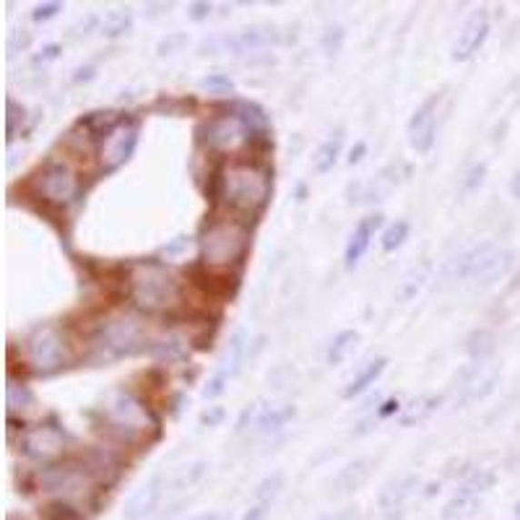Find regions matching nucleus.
Masks as SVG:
<instances>
[{
    "mask_svg": "<svg viewBox=\"0 0 520 520\" xmlns=\"http://www.w3.org/2000/svg\"><path fill=\"white\" fill-rule=\"evenodd\" d=\"M205 89H216V92H232V81L226 78V75H208L204 81Z\"/></svg>",
    "mask_w": 520,
    "mask_h": 520,
    "instance_id": "nucleus-36",
    "label": "nucleus"
},
{
    "mask_svg": "<svg viewBox=\"0 0 520 520\" xmlns=\"http://www.w3.org/2000/svg\"><path fill=\"white\" fill-rule=\"evenodd\" d=\"M401 183V175H398V167L395 165H390V167L380 169L375 177H372L367 185H362V201H385L390 195V190Z\"/></svg>",
    "mask_w": 520,
    "mask_h": 520,
    "instance_id": "nucleus-16",
    "label": "nucleus"
},
{
    "mask_svg": "<svg viewBox=\"0 0 520 520\" xmlns=\"http://www.w3.org/2000/svg\"><path fill=\"white\" fill-rule=\"evenodd\" d=\"M159 495H162V489H159V479H151V482L144 484L141 489H135V492L130 495V500L125 502V510H123L125 520L146 518L151 510L156 507Z\"/></svg>",
    "mask_w": 520,
    "mask_h": 520,
    "instance_id": "nucleus-15",
    "label": "nucleus"
},
{
    "mask_svg": "<svg viewBox=\"0 0 520 520\" xmlns=\"http://www.w3.org/2000/svg\"><path fill=\"white\" fill-rule=\"evenodd\" d=\"M341 149H344V133L335 130L331 138H325V141L320 144V149H317L315 156H313L315 172H320V175L331 172V169L335 167V162H338V156H341Z\"/></svg>",
    "mask_w": 520,
    "mask_h": 520,
    "instance_id": "nucleus-19",
    "label": "nucleus"
},
{
    "mask_svg": "<svg viewBox=\"0 0 520 520\" xmlns=\"http://www.w3.org/2000/svg\"><path fill=\"white\" fill-rule=\"evenodd\" d=\"M263 406H265L263 401H253V404H247V406L242 409L237 425H235V432H237V435L258 432V422H260V414H263Z\"/></svg>",
    "mask_w": 520,
    "mask_h": 520,
    "instance_id": "nucleus-29",
    "label": "nucleus"
},
{
    "mask_svg": "<svg viewBox=\"0 0 520 520\" xmlns=\"http://www.w3.org/2000/svg\"><path fill=\"white\" fill-rule=\"evenodd\" d=\"M281 489H284V474H271V476H265V479L258 484V489H255V502L271 507V502L279 497Z\"/></svg>",
    "mask_w": 520,
    "mask_h": 520,
    "instance_id": "nucleus-27",
    "label": "nucleus"
},
{
    "mask_svg": "<svg viewBox=\"0 0 520 520\" xmlns=\"http://www.w3.org/2000/svg\"><path fill=\"white\" fill-rule=\"evenodd\" d=\"M416 486H419V476H404V479L390 482L388 486L380 492V507H383V510H395V507H401V505L416 492Z\"/></svg>",
    "mask_w": 520,
    "mask_h": 520,
    "instance_id": "nucleus-17",
    "label": "nucleus"
},
{
    "mask_svg": "<svg viewBox=\"0 0 520 520\" xmlns=\"http://www.w3.org/2000/svg\"><path fill=\"white\" fill-rule=\"evenodd\" d=\"M135 146H138V125L130 123V120H123L102 141V156H99L102 167L107 169V172L120 169L125 162H130V156L135 154Z\"/></svg>",
    "mask_w": 520,
    "mask_h": 520,
    "instance_id": "nucleus-8",
    "label": "nucleus"
},
{
    "mask_svg": "<svg viewBox=\"0 0 520 520\" xmlns=\"http://www.w3.org/2000/svg\"><path fill=\"white\" fill-rule=\"evenodd\" d=\"M204 474H205V464L204 461H195V464H190L177 471V476L172 479V486H175V489H187V486H193V484L198 482Z\"/></svg>",
    "mask_w": 520,
    "mask_h": 520,
    "instance_id": "nucleus-30",
    "label": "nucleus"
},
{
    "mask_svg": "<svg viewBox=\"0 0 520 520\" xmlns=\"http://www.w3.org/2000/svg\"><path fill=\"white\" fill-rule=\"evenodd\" d=\"M229 380H224V377H219V375H214L211 380H208V385H205L204 395L205 398H216V395H222L224 393V385H226Z\"/></svg>",
    "mask_w": 520,
    "mask_h": 520,
    "instance_id": "nucleus-37",
    "label": "nucleus"
},
{
    "mask_svg": "<svg viewBox=\"0 0 520 520\" xmlns=\"http://www.w3.org/2000/svg\"><path fill=\"white\" fill-rule=\"evenodd\" d=\"M323 520H365L359 510H341V513H334V515H325Z\"/></svg>",
    "mask_w": 520,
    "mask_h": 520,
    "instance_id": "nucleus-42",
    "label": "nucleus"
},
{
    "mask_svg": "<svg viewBox=\"0 0 520 520\" xmlns=\"http://www.w3.org/2000/svg\"><path fill=\"white\" fill-rule=\"evenodd\" d=\"M190 520H226L222 513H201V515H195V518Z\"/></svg>",
    "mask_w": 520,
    "mask_h": 520,
    "instance_id": "nucleus-46",
    "label": "nucleus"
},
{
    "mask_svg": "<svg viewBox=\"0 0 520 520\" xmlns=\"http://www.w3.org/2000/svg\"><path fill=\"white\" fill-rule=\"evenodd\" d=\"M78 175L65 162H53L39 172L37 193L50 205H71L78 198Z\"/></svg>",
    "mask_w": 520,
    "mask_h": 520,
    "instance_id": "nucleus-5",
    "label": "nucleus"
},
{
    "mask_svg": "<svg viewBox=\"0 0 520 520\" xmlns=\"http://www.w3.org/2000/svg\"><path fill=\"white\" fill-rule=\"evenodd\" d=\"M365 154H367V144H356L352 149V154H349V165H359Z\"/></svg>",
    "mask_w": 520,
    "mask_h": 520,
    "instance_id": "nucleus-43",
    "label": "nucleus"
},
{
    "mask_svg": "<svg viewBox=\"0 0 520 520\" xmlns=\"http://www.w3.org/2000/svg\"><path fill=\"white\" fill-rule=\"evenodd\" d=\"M297 416V406L295 404H281V406H263L260 414L258 432L260 435H271V432H279L284 429L292 419Z\"/></svg>",
    "mask_w": 520,
    "mask_h": 520,
    "instance_id": "nucleus-18",
    "label": "nucleus"
},
{
    "mask_svg": "<svg viewBox=\"0 0 520 520\" xmlns=\"http://www.w3.org/2000/svg\"><path fill=\"white\" fill-rule=\"evenodd\" d=\"M5 404L11 414H19L35 406V393L29 390V385H24L19 380L8 377V385H5Z\"/></svg>",
    "mask_w": 520,
    "mask_h": 520,
    "instance_id": "nucleus-23",
    "label": "nucleus"
},
{
    "mask_svg": "<svg viewBox=\"0 0 520 520\" xmlns=\"http://www.w3.org/2000/svg\"><path fill=\"white\" fill-rule=\"evenodd\" d=\"M437 105H440V94H432L425 99L409 120V144L416 154H429L437 138Z\"/></svg>",
    "mask_w": 520,
    "mask_h": 520,
    "instance_id": "nucleus-10",
    "label": "nucleus"
},
{
    "mask_svg": "<svg viewBox=\"0 0 520 520\" xmlns=\"http://www.w3.org/2000/svg\"><path fill=\"white\" fill-rule=\"evenodd\" d=\"M198 133H201V141H204L208 149L224 151V154L242 149V146L250 141V135H253L250 125H247L242 117H237V115L214 117V120H208L205 125H201Z\"/></svg>",
    "mask_w": 520,
    "mask_h": 520,
    "instance_id": "nucleus-6",
    "label": "nucleus"
},
{
    "mask_svg": "<svg viewBox=\"0 0 520 520\" xmlns=\"http://www.w3.org/2000/svg\"><path fill=\"white\" fill-rule=\"evenodd\" d=\"M380 224H383V216L375 214V216H365L362 222L354 226L349 242H346V253H344V260H346L349 268H354L359 260L365 258V253L370 250V242L375 237V232L380 229Z\"/></svg>",
    "mask_w": 520,
    "mask_h": 520,
    "instance_id": "nucleus-13",
    "label": "nucleus"
},
{
    "mask_svg": "<svg viewBox=\"0 0 520 520\" xmlns=\"http://www.w3.org/2000/svg\"><path fill=\"white\" fill-rule=\"evenodd\" d=\"M513 520H520V500L515 502V507H513Z\"/></svg>",
    "mask_w": 520,
    "mask_h": 520,
    "instance_id": "nucleus-48",
    "label": "nucleus"
},
{
    "mask_svg": "<svg viewBox=\"0 0 520 520\" xmlns=\"http://www.w3.org/2000/svg\"><path fill=\"white\" fill-rule=\"evenodd\" d=\"M242 354H245V331H237V334L229 338V346H226V354H224V359L219 362V377L224 380H229L232 375H237L240 370V362H242Z\"/></svg>",
    "mask_w": 520,
    "mask_h": 520,
    "instance_id": "nucleus-22",
    "label": "nucleus"
},
{
    "mask_svg": "<svg viewBox=\"0 0 520 520\" xmlns=\"http://www.w3.org/2000/svg\"><path fill=\"white\" fill-rule=\"evenodd\" d=\"M484 175H486V167L479 165V167H474L468 172V183H465V190H476V187L484 183Z\"/></svg>",
    "mask_w": 520,
    "mask_h": 520,
    "instance_id": "nucleus-39",
    "label": "nucleus"
},
{
    "mask_svg": "<svg viewBox=\"0 0 520 520\" xmlns=\"http://www.w3.org/2000/svg\"><path fill=\"white\" fill-rule=\"evenodd\" d=\"M112 416L120 427L125 429H144L149 425V414H146V406L141 401H135L130 393L120 390L112 401Z\"/></svg>",
    "mask_w": 520,
    "mask_h": 520,
    "instance_id": "nucleus-14",
    "label": "nucleus"
},
{
    "mask_svg": "<svg viewBox=\"0 0 520 520\" xmlns=\"http://www.w3.org/2000/svg\"><path fill=\"white\" fill-rule=\"evenodd\" d=\"M510 193H513V195L520 201V172L513 177V183H510Z\"/></svg>",
    "mask_w": 520,
    "mask_h": 520,
    "instance_id": "nucleus-47",
    "label": "nucleus"
},
{
    "mask_svg": "<svg viewBox=\"0 0 520 520\" xmlns=\"http://www.w3.org/2000/svg\"><path fill=\"white\" fill-rule=\"evenodd\" d=\"M385 367H388V359H385V356H380V359L370 362V365H367V367L359 372L352 383L346 385V390H344V398H354V395L365 393L370 385H375V380L385 372Z\"/></svg>",
    "mask_w": 520,
    "mask_h": 520,
    "instance_id": "nucleus-20",
    "label": "nucleus"
},
{
    "mask_svg": "<svg viewBox=\"0 0 520 520\" xmlns=\"http://www.w3.org/2000/svg\"><path fill=\"white\" fill-rule=\"evenodd\" d=\"M440 406V398L437 395H422V398H416V401H411L406 411H404V416H401V425H414V422H422V419H427L432 411Z\"/></svg>",
    "mask_w": 520,
    "mask_h": 520,
    "instance_id": "nucleus-25",
    "label": "nucleus"
},
{
    "mask_svg": "<svg viewBox=\"0 0 520 520\" xmlns=\"http://www.w3.org/2000/svg\"><path fill=\"white\" fill-rule=\"evenodd\" d=\"M24 455H29L32 461L39 464H53L63 453H65V435L60 429L42 425V427L26 429L24 440H21Z\"/></svg>",
    "mask_w": 520,
    "mask_h": 520,
    "instance_id": "nucleus-9",
    "label": "nucleus"
},
{
    "mask_svg": "<svg viewBox=\"0 0 520 520\" xmlns=\"http://www.w3.org/2000/svg\"><path fill=\"white\" fill-rule=\"evenodd\" d=\"M486 37H489V16H486L484 11H474V14L465 19L464 29L458 32V39H455V45H453V60H458V63L468 60V57L482 47Z\"/></svg>",
    "mask_w": 520,
    "mask_h": 520,
    "instance_id": "nucleus-12",
    "label": "nucleus"
},
{
    "mask_svg": "<svg viewBox=\"0 0 520 520\" xmlns=\"http://www.w3.org/2000/svg\"><path fill=\"white\" fill-rule=\"evenodd\" d=\"M492 484H495V474H489V471L479 468V471H474V474L468 476V482L464 484V495H471V497H476V495L486 492Z\"/></svg>",
    "mask_w": 520,
    "mask_h": 520,
    "instance_id": "nucleus-32",
    "label": "nucleus"
},
{
    "mask_svg": "<svg viewBox=\"0 0 520 520\" xmlns=\"http://www.w3.org/2000/svg\"><path fill=\"white\" fill-rule=\"evenodd\" d=\"M222 416H224L222 409H214L211 414H204V416H201V422H204V425H216Z\"/></svg>",
    "mask_w": 520,
    "mask_h": 520,
    "instance_id": "nucleus-45",
    "label": "nucleus"
},
{
    "mask_svg": "<svg viewBox=\"0 0 520 520\" xmlns=\"http://www.w3.org/2000/svg\"><path fill=\"white\" fill-rule=\"evenodd\" d=\"M102 346L112 352L115 356L117 354H128L133 352L138 344H141V325L138 320L133 317H117V320H110L105 328H102Z\"/></svg>",
    "mask_w": 520,
    "mask_h": 520,
    "instance_id": "nucleus-11",
    "label": "nucleus"
},
{
    "mask_svg": "<svg viewBox=\"0 0 520 520\" xmlns=\"http://www.w3.org/2000/svg\"><path fill=\"white\" fill-rule=\"evenodd\" d=\"M5 110H8V120H5V133H8V141L16 135V130H19V125L16 123H24V107H19L16 105V99L14 96H8L5 99Z\"/></svg>",
    "mask_w": 520,
    "mask_h": 520,
    "instance_id": "nucleus-33",
    "label": "nucleus"
},
{
    "mask_svg": "<svg viewBox=\"0 0 520 520\" xmlns=\"http://www.w3.org/2000/svg\"><path fill=\"white\" fill-rule=\"evenodd\" d=\"M60 11H63V3H42V5H37V8H35L32 19L35 21H50V19H55Z\"/></svg>",
    "mask_w": 520,
    "mask_h": 520,
    "instance_id": "nucleus-35",
    "label": "nucleus"
},
{
    "mask_svg": "<svg viewBox=\"0 0 520 520\" xmlns=\"http://www.w3.org/2000/svg\"><path fill=\"white\" fill-rule=\"evenodd\" d=\"M216 187L224 205L237 214H258L271 201V175L258 165H229Z\"/></svg>",
    "mask_w": 520,
    "mask_h": 520,
    "instance_id": "nucleus-1",
    "label": "nucleus"
},
{
    "mask_svg": "<svg viewBox=\"0 0 520 520\" xmlns=\"http://www.w3.org/2000/svg\"><path fill=\"white\" fill-rule=\"evenodd\" d=\"M495 344H497V338H495L492 331H476V334H471L465 349H468V354H471L474 359L482 362V359H486L489 354L495 352Z\"/></svg>",
    "mask_w": 520,
    "mask_h": 520,
    "instance_id": "nucleus-26",
    "label": "nucleus"
},
{
    "mask_svg": "<svg viewBox=\"0 0 520 520\" xmlns=\"http://www.w3.org/2000/svg\"><path fill=\"white\" fill-rule=\"evenodd\" d=\"M250 247V229L237 219H214L204 226L201 250L208 265H235Z\"/></svg>",
    "mask_w": 520,
    "mask_h": 520,
    "instance_id": "nucleus-3",
    "label": "nucleus"
},
{
    "mask_svg": "<svg viewBox=\"0 0 520 520\" xmlns=\"http://www.w3.org/2000/svg\"><path fill=\"white\" fill-rule=\"evenodd\" d=\"M513 250H505V247H476L471 253H465L464 258H458L453 263V274L455 279H468L479 286H489L495 281H500L502 276L510 274L513 268Z\"/></svg>",
    "mask_w": 520,
    "mask_h": 520,
    "instance_id": "nucleus-4",
    "label": "nucleus"
},
{
    "mask_svg": "<svg viewBox=\"0 0 520 520\" xmlns=\"http://www.w3.org/2000/svg\"><path fill=\"white\" fill-rule=\"evenodd\" d=\"M5 520H24V518H19V515H14V513H11V515H8Z\"/></svg>",
    "mask_w": 520,
    "mask_h": 520,
    "instance_id": "nucleus-49",
    "label": "nucleus"
},
{
    "mask_svg": "<svg viewBox=\"0 0 520 520\" xmlns=\"http://www.w3.org/2000/svg\"><path fill=\"white\" fill-rule=\"evenodd\" d=\"M356 341H359V334L356 331H341L335 335L331 349H328V362L331 365H344L349 359V354L356 349Z\"/></svg>",
    "mask_w": 520,
    "mask_h": 520,
    "instance_id": "nucleus-24",
    "label": "nucleus"
},
{
    "mask_svg": "<svg viewBox=\"0 0 520 520\" xmlns=\"http://www.w3.org/2000/svg\"><path fill=\"white\" fill-rule=\"evenodd\" d=\"M474 502H476V497H471V495H458L455 500H450L445 505V510H443V518L445 520H453V518H464V515H468L471 510H474Z\"/></svg>",
    "mask_w": 520,
    "mask_h": 520,
    "instance_id": "nucleus-31",
    "label": "nucleus"
},
{
    "mask_svg": "<svg viewBox=\"0 0 520 520\" xmlns=\"http://www.w3.org/2000/svg\"><path fill=\"white\" fill-rule=\"evenodd\" d=\"M265 513H268V505H258V502H255V505L245 513V518L242 520H263L265 518Z\"/></svg>",
    "mask_w": 520,
    "mask_h": 520,
    "instance_id": "nucleus-41",
    "label": "nucleus"
},
{
    "mask_svg": "<svg viewBox=\"0 0 520 520\" xmlns=\"http://www.w3.org/2000/svg\"><path fill=\"white\" fill-rule=\"evenodd\" d=\"M370 465H372V461H356V464L346 465V468L341 471V476L335 479V486H338V492H341V495L356 492L362 484L370 479Z\"/></svg>",
    "mask_w": 520,
    "mask_h": 520,
    "instance_id": "nucleus-21",
    "label": "nucleus"
},
{
    "mask_svg": "<svg viewBox=\"0 0 520 520\" xmlns=\"http://www.w3.org/2000/svg\"><path fill=\"white\" fill-rule=\"evenodd\" d=\"M45 518L47 520H84L81 515H78V510L71 507V505H65V502H53V505H47Z\"/></svg>",
    "mask_w": 520,
    "mask_h": 520,
    "instance_id": "nucleus-34",
    "label": "nucleus"
},
{
    "mask_svg": "<svg viewBox=\"0 0 520 520\" xmlns=\"http://www.w3.org/2000/svg\"><path fill=\"white\" fill-rule=\"evenodd\" d=\"M29 359L32 367L42 375H50L63 367L65 359V344L63 335L57 334L55 328H42L29 338Z\"/></svg>",
    "mask_w": 520,
    "mask_h": 520,
    "instance_id": "nucleus-7",
    "label": "nucleus"
},
{
    "mask_svg": "<svg viewBox=\"0 0 520 520\" xmlns=\"http://www.w3.org/2000/svg\"><path fill=\"white\" fill-rule=\"evenodd\" d=\"M187 14H190V19L193 21H204L205 16L211 14V5H208V3H190Z\"/></svg>",
    "mask_w": 520,
    "mask_h": 520,
    "instance_id": "nucleus-40",
    "label": "nucleus"
},
{
    "mask_svg": "<svg viewBox=\"0 0 520 520\" xmlns=\"http://www.w3.org/2000/svg\"><path fill=\"white\" fill-rule=\"evenodd\" d=\"M130 299L146 313H162L180 299V281L167 265L141 263L130 274Z\"/></svg>",
    "mask_w": 520,
    "mask_h": 520,
    "instance_id": "nucleus-2",
    "label": "nucleus"
},
{
    "mask_svg": "<svg viewBox=\"0 0 520 520\" xmlns=\"http://www.w3.org/2000/svg\"><path fill=\"white\" fill-rule=\"evenodd\" d=\"M183 42H185V37H175L169 39V42H162V45H159V53H162V55H169V53L175 50V45H183Z\"/></svg>",
    "mask_w": 520,
    "mask_h": 520,
    "instance_id": "nucleus-44",
    "label": "nucleus"
},
{
    "mask_svg": "<svg viewBox=\"0 0 520 520\" xmlns=\"http://www.w3.org/2000/svg\"><path fill=\"white\" fill-rule=\"evenodd\" d=\"M130 26V21L125 16H112V21L105 26V32L110 35V37H117V35H123L125 29Z\"/></svg>",
    "mask_w": 520,
    "mask_h": 520,
    "instance_id": "nucleus-38",
    "label": "nucleus"
},
{
    "mask_svg": "<svg viewBox=\"0 0 520 520\" xmlns=\"http://www.w3.org/2000/svg\"><path fill=\"white\" fill-rule=\"evenodd\" d=\"M409 232H411V226H409V222H404V219H398V222H393L383 232V250L385 253H393V250H398L404 242L409 240Z\"/></svg>",
    "mask_w": 520,
    "mask_h": 520,
    "instance_id": "nucleus-28",
    "label": "nucleus"
}]
</instances>
